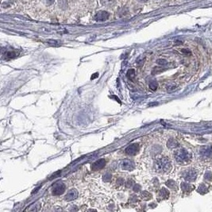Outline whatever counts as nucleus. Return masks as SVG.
I'll list each match as a JSON object with an SVG mask.
<instances>
[{"label": "nucleus", "instance_id": "obj_1", "mask_svg": "<svg viewBox=\"0 0 212 212\" xmlns=\"http://www.w3.org/2000/svg\"><path fill=\"white\" fill-rule=\"evenodd\" d=\"M172 168V165L167 157H162L157 160L156 163V169L160 172H167Z\"/></svg>", "mask_w": 212, "mask_h": 212}, {"label": "nucleus", "instance_id": "obj_2", "mask_svg": "<svg viewBox=\"0 0 212 212\" xmlns=\"http://www.w3.org/2000/svg\"><path fill=\"white\" fill-rule=\"evenodd\" d=\"M191 154L187 150L180 149L175 152V158L179 163H188L191 160Z\"/></svg>", "mask_w": 212, "mask_h": 212}, {"label": "nucleus", "instance_id": "obj_3", "mask_svg": "<svg viewBox=\"0 0 212 212\" xmlns=\"http://www.w3.org/2000/svg\"><path fill=\"white\" fill-rule=\"evenodd\" d=\"M64 191H65L64 184L62 183H59V184H56V185L53 187L52 193L53 196H60L61 194H63Z\"/></svg>", "mask_w": 212, "mask_h": 212}, {"label": "nucleus", "instance_id": "obj_4", "mask_svg": "<svg viewBox=\"0 0 212 212\" xmlns=\"http://www.w3.org/2000/svg\"><path fill=\"white\" fill-rule=\"evenodd\" d=\"M138 150H139V145L134 143V144H132L126 148V152L128 155L133 156V155H135Z\"/></svg>", "mask_w": 212, "mask_h": 212}, {"label": "nucleus", "instance_id": "obj_5", "mask_svg": "<svg viewBox=\"0 0 212 212\" xmlns=\"http://www.w3.org/2000/svg\"><path fill=\"white\" fill-rule=\"evenodd\" d=\"M120 167L124 170H128V171H131L134 168V165L131 161L129 160H124L122 162L120 163Z\"/></svg>", "mask_w": 212, "mask_h": 212}, {"label": "nucleus", "instance_id": "obj_6", "mask_svg": "<svg viewBox=\"0 0 212 212\" xmlns=\"http://www.w3.org/2000/svg\"><path fill=\"white\" fill-rule=\"evenodd\" d=\"M77 197H78V192L76 191V189H71L66 194V196L64 197V199L66 201H73Z\"/></svg>", "mask_w": 212, "mask_h": 212}, {"label": "nucleus", "instance_id": "obj_7", "mask_svg": "<svg viewBox=\"0 0 212 212\" xmlns=\"http://www.w3.org/2000/svg\"><path fill=\"white\" fill-rule=\"evenodd\" d=\"M108 18H109V14L106 11H100L96 14V15L95 16V19L97 22H104V21L107 20Z\"/></svg>", "mask_w": 212, "mask_h": 212}, {"label": "nucleus", "instance_id": "obj_8", "mask_svg": "<svg viewBox=\"0 0 212 212\" xmlns=\"http://www.w3.org/2000/svg\"><path fill=\"white\" fill-rule=\"evenodd\" d=\"M106 165V161L104 159H100L95 163H93L91 165V169L92 170H99L104 168Z\"/></svg>", "mask_w": 212, "mask_h": 212}, {"label": "nucleus", "instance_id": "obj_9", "mask_svg": "<svg viewBox=\"0 0 212 212\" xmlns=\"http://www.w3.org/2000/svg\"><path fill=\"white\" fill-rule=\"evenodd\" d=\"M196 172L193 169H190V170H188L186 172L185 175H184V178L185 179H187L188 181H194L196 178Z\"/></svg>", "mask_w": 212, "mask_h": 212}, {"label": "nucleus", "instance_id": "obj_10", "mask_svg": "<svg viewBox=\"0 0 212 212\" xmlns=\"http://www.w3.org/2000/svg\"><path fill=\"white\" fill-rule=\"evenodd\" d=\"M160 196L163 199H168L169 196V191L165 188H162L161 191H160Z\"/></svg>", "mask_w": 212, "mask_h": 212}, {"label": "nucleus", "instance_id": "obj_11", "mask_svg": "<svg viewBox=\"0 0 212 212\" xmlns=\"http://www.w3.org/2000/svg\"><path fill=\"white\" fill-rule=\"evenodd\" d=\"M167 146L169 149H174V148H176L178 146V143L176 142L174 139H170L167 142Z\"/></svg>", "mask_w": 212, "mask_h": 212}, {"label": "nucleus", "instance_id": "obj_12", "mask_svg": "<svg viewBox=\"0 0 212 212\" xmlns=\"http://www.w3.org/2000/svg\"><path fill=\"white\" fill-rule=\"evenodd\" d=\"M18 53L15 52V51H9L6 53V59H12V58H14L15 56H18Z\"/></svg>", "mask_w": 212, "mask_h": 212}, {"label": "nucleus", "instance_id": "obj_13", "mask_svg": "<svg viewBox=\"0 0 212 212\" xmlns=\"http://www.w3.org/2000/svg\"><path fill=\"white\" fill-rule=\"evenodd\" d=\"M127 77L129 78V80H133L135 76V72L133 69H129L128 72H127V74H126Z\"/></svg>", "mask_w": 212, "mask_h": 212}, {"label": "nucleus", "instance_id": "obj_14", "mask_svg": "<svg viewBox=\"0 0 212 212\" xmlns=\"http://www.w3.org/2000/svg\"><path fill=\"white\" fill-rule=\"evenodd\" d=\"M149 88L152 90V91L156 90V88H157V83H156V81L153 80L152 82H150L149 83Z\"/></svg>", "mask_w": 212, "mask_h": 212}, {"label": "nucleus", "instance_id": "obj_15", "mask_svg": "<svg viewBox=\"0 0 212 212\" xmlns=\"http://www.w3.org/2000/svg\"><path fill=\"white\" fill-rule=\"evenodd\" d=\"M111 178H112V176H111V174H109V173H106V174H104L103 176V181H105V182H107V181L111 180Z\"/></svg>", "mask_w": 212, "mask_h": 212}, {"label": "nucleus", "instance_id": "obj_16", "mask_svg": "<svg viewBox=\"0 0 212 212\" xmlns=\"http://www.w3.org/2000/svg\"><path fill=\"white\" fill-rule=\"evenodd\" d=\"M166 185L169 186V188H173L176 186V183L174 182V181H172V180H169L168 182L166 183Z\"/></svg>", "mask_w": 212, "mask_h": 212}, {"label": "nucleus", "instance_id": "obj_17", "mask_svg": "<svg viewBox=\"0 0 212 212\" xmlns=\"http://www.w3.org/2000/svg\"><path fill=\"white\" fill-rule=\"evenodd\" d=\"M176 85H174V84H169L167 86V90L169 91H171L172 90H174L176 88Z\"/></svg>", "mask_w": 212, "mask_h": 212}, {"label": "nucleus", "instance_id": "obj_18", "mask_svg": "<svg viewBox=\"0 0 212 212\" xmlns=\"http://www.w3.org/2000/svg\"><path fill=\"white\" fill-rule=\"evenodd\" d=\"M167 63V61L165 60H163V59H161V60H157V64H159L160 65H164Z\"/></svg>", "mask_w": 212, "mask_h": 212}, {"label": "nucleus", "instance_id": "obj_19", "mask_svg": "<svg viewBox=\"0 0 212 212\" xmlns=\"http://www.w3.org/2000/svg\"><path fill=\"white\" fill-rule=\"evenodd\" d=\"M117 184L118 186H122L123 184V179H119L117 180Z\"/></svg>", "mask_w": 212, "mask_h": 212}, {"label": "nucleus", "instance_id": "obj_20", "mask_svg": "<svg viewBox=\"0 0 212 212\" xmlns=\"http://www.w3.org/2000/svg\"><path fill=\"white\" fill-rule=\"evenodd\" d=\"M140 188H140V186L137 185V184H136V185L133 187V191H134V192H138V191L140 190Z\"/></svg>", "mask_w": 212, "mask_h": 212}, {"label": "nucleus", "instance_id": "obj_21", "mask_svg": "<svg viewBox=\"0 0 212 212\" xmlns=\"http://www.w3.org/2000/svg\"><path fill=\"white\" fill-rule=\"evenodd\" d=\"M49 43L50 44V45H56V41H53V40H49V41H48Z\"/></svg>", "mask_w": 212, "mask_h": 212}, {"label": "nucleus", "instance_id": "obj_22", "mask_svg": "<svg viewBox=\"0 0 212 212\" xmlns=\"http://www.w3.org/2000/svg\"><path fill=\"white\" fill-rule=\"evenodd\" d=\"M44 1H45L47 4H52L54 0H44Z\"/></svg>", "mask_w": 212, "mask_h": 212}, {"label": "nucleus", "instance_id": "obj_23", "mask_svg": "<svg viewBox=\"0 0 212 212\" xmlns=\"http://www.w3.org/2000/svg\"><path fill=\"white\" fill-rule=\"evenodd\" d=\"M98 76H99V74H98V73H97L96 75V74H94V75L91 76V80H93V79H94L95 77H96H96H98Z\"/></svg>", "mask_w": 212, "mask_h": 212}, {"label": "nucleus", "instance_id": "obj_24", "mask_svg": "<svg viewBox=\"0 0 212 212\" xmlns=\"http://www.w3.org/2000/svg\"><path fill=\"white\" fill-rule=\"evenodd\" d=\"M139 2H141V3H145V2H146V1H148V0H138Z\"/></svg>", "mask_w": 212, "mask_h": 212}]
</instances>
